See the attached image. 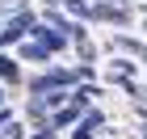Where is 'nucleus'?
Wrapping results in <instances>:
<instances>
[{
  "instance_id": "obj_1",
  "label": "nucleus",
  "mask_w": 147,
  "mask_h": 139,
  "mask_svg": "<svg viewBox=\"0 0 147 139\" xmlns=\"http://www.w3.org/2000/svg\"><path fill=\"white\" fill-rule=\"evenodd\" d=\"M30 30H34V13L17 9L13 17H4V25H0V46H9V42H17V38H25Z\"/></svg>"
},
{
  "instance_id": "obj_2",
  "label": "nucleus",
  "mask_w": 147,
  "mask_h": 139,
  "mask_svg": "<svg viewBox=\"0 0 147 139\" xmlns=\"http://www.w3.org/2000/svg\"><path fill=\"white\" fill-rule=\"evenodd\" d=\"M30 34H34L38 42L46 46V51H63V46H67V34H63V30H55V25H42V21H34V30H30Z\"/></svg>"
},
{
  "instance_id": "obj_3",
  "label": "nucleus",
  "mask_w": 147,
  "mask_h": 139,
  "mask_svg": "<svg viewBox=\"0 0 147 139\" xmlns=\"http://www.w3.org/2000/svg\"><path fill=\"white\" fill-rule=\"evenodd\" d=\"M21 80V63L13 55H0V84H17Z\"/></svg>"
},
{
  "instance_id": "obj_4",
  "label": "nucleus",
  "mask_w": 147,
  "mask_h": 139,
  "mask_svg": "<svg viewBox=\"0 0 147 139\" xmlns=\"http://www.w3.org/2000/svg\"><path fill=\"white\" fill-rule=\"evenodd\" d=\"M76 122H80V110H76V105H59V110H55V114H51V127H76Z\"/></svg>"
},
{
  "instance_id": "obj_5",
  "label": "nucleus",
  "mask_w": 147,
  "mask_h": 139,
  "mask_svg": "<svg viewBox=\"0 0 147 139\" xmlns=\"http://www.w3.org/2000/svg\"><path fill=\"white\" fill-rule=\"evenodd\" d=\"M42 76H46V84H51V89H67V84L76 80V76H71L67 68H55V72H42Z\"/></svg>"
},
{
  "instance_id": "obj_6",
  "label": "nucleus",
  "mask_w": 147,
  "mask_h": 139,
  "mask_svg": "<svg viewBox=\"0 0 147 139\" xmlns=\"http://www.w3.org/2000/svg\"><path fill=\"white\" fill-rule=\"evenodd\" d=\"M92 97H97V84H84V89H76V93H71V105H76V110H88V105H92Z\"/></svg>"
},
{
  "instance_id": "obj_7",
  "label": "nucleus",
  "mask_w": 147,
  "mask_h": 139,
  "mask_svg": "<svg viewBox=\"0 0 147 139\" xmlns=\"http://www.w3.org/2000/svg\"><path fill=\"white\" fill-rule=\"evenodd\" d=\"M113 51H130V55H147V46L135 42V38H118L113 34Z\"/></svg>"
},
{
  "instance_id": "obj_8",
  "label": "nucleus",
  "mask_w": 147,
  "mask_h": 139,
  "mask_svg": "<svg viewBox=\"0 0 147 139\" xmlns=\"http://www.w3.org/2000/svg\"><path fill=\"white\" fill-rule=\"evenodd\" d=\"M76 55H80V63H97V46H92L88 38H80V42H76Z\"/></svg>"
},
{
  "instance_id": "obj_9",
  "label": "nucleus",
  "mask_w": 147,
  "mask_h": 139,
  "mask_svg": "<svg viewBox=\"0 0 147 139\" xmlns=\"http://www.w3.org/2000/svg\"><path fill=\"white\" fill-rule=\"evenodd\" d=\"M21 59H30V63H34V59H46V46H42V42H30V46H21Z\"/></svg>"
},
{
  "instance_id": "obj_10",
  "label": "nucleus",
  "mask_w": 147,
  "mask_h": 139,
  "mask_svg": "<svg viewBox=\"0 0 147 139\" xmlns=\"http://www.w3.org/2000/svg\"><path fill=\"white\" fill-rule=\"evenodd\" d=\"M63 9L76 13V17H88V0H63Z\"/></svg>"
},
{
  "instance_id": "obj_11",
  "label": "nucleus",
  "mask_w": 147,
  "mask_h": 139,
  "mask_svg": "<svg viewBox=\"0 0 147 139\" xmlns=\"http://www.w3.org/2000/svg\"><path fill=\"white\" fill-rule=\"evenodd\" d=\"M101 122H105V118H101V114H97V110H92V114H88V118H80L76 127H80V131H97V127H101Z\"/></svg>"
},
{
  "instance_id": "obj_12",
  "label": "nucleus",
  "mask_w": 147,
  "mask_h": 139,
  "mask_svg": "<svg viewBox=\"0 0 147 139\" xmlns=\"http://www.w3.org/2000/svg\"><path fill=\"white\" fill-rule=\"evenodd\" d=\"M9 122H13V110H9V105H0V131L9 127Z\"/></svg>"
},
{
  "instance_id": "obj_13",
  "label": "nucleus",
  "mask_w": 147,
  "mask_h": 139,
  "mask_svg": "<svg viewBox=\"0 0 147 139\" xmlns=\"http://www.w3.org/2000/svg\"><path fill=\"white\" fill-rule=\"evenodd\" d=\"M34 139H59V135H55V127H46V131H38Z\"/></svg>"
},
{
  "instance_id": "obj_14",
  "label": "nucleus",
  "mask_w": 147,
  "mask_h": 139,
  "mask_svg": "<svg viewBox=\"0 0 147 139\" xmlns=\"http://www.w3.org/2000/svg\"><path fill=\"white\" fill-rule=\"evenodd\" d=\"M0 105H4V84H0Z\"/></svg>"
},
{
  "instance_id": "obj_15",
  "label": "nucleus",
  "mask_w": 147,
  "mask_h": 139,
  "mask_svg": "<svg viewBox=\"0 0 147 139\" xmlns=\"http://www.w3.org/2000/svg\"><path fill=\"white\" fill-rule=\"evenodd\" d=\"M139 114H143V118H147V105H139Z\"/></svg>"
},
{
  "instance_id": "obj_16",
  "label": "nucleus",
  "mask_w": 147,
  "mask_h": 139,
  "mask_svg": "<svg viewBox=\"0 0 147 139\" xmlns=\"http://www.w3.org/2000/svg\"><path fill=\"white\" fill-rule=\"evenodd\" d=\"M46 4H55V0H46Z\"/></svg>"
},
{
  "instance_id": "obj_17",
  "label": "nucleus",
  "mask_w": 147,
  "mask_h": 139,
  "mask_svg": "<svg viewBox=\"0 0 147 139\" xmlns=\"http://www.w3.org/2000/svg\"><path fill=\"white\" fill-rule=\"evenodd\" d=\"M143 30H147V25H143Z\"/></svg>"
}]
</instances>
